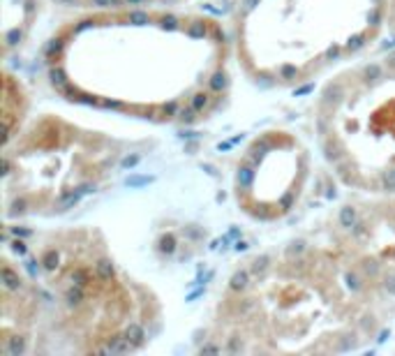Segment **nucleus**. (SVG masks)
I'll return each instance as SVG.
<instances>
[{
    "label": "nucleus",
    "instance_id": "obj_1",
    "mask_svg": "<svg viewBox=\"0 0 395 356\" xmlns=\"http://www.w3.org/2000/svg\"><path fill=\"white\" fill-rule=\"evenodd\" d=\"M90 192H95V183H83V185L77 187V190L65 192V195L58 199V211H70V208H74V206L81 201V197L90 195Z\"/></svg>",
    "mask_w": 395,
    "mask_h": 356
},
{
    "label": "nucleus",
    "instance_id": "obj_2",
    "mask_svg": "<svg viewBox=\"0 0 395 356\" xmlns=\"http://www.w3.org/2000/svg\"><path fill=\"white\" fill-rule=\"evenodd\" d=\"M0 282H2V287H5L7 292H19V289H21V277H19L9 266L0 268Z\"/></svg>",
    "mask_w": 395,
    "mask_h": 356
},
{
    "label": "nucleus",
    "instance_id": "obj_3",
    "mask_svg": "<svg viewBox=\"0 0 395 356\" xmlns=\"http://www.w3.org/2000/svg\"><path fill=\"white\" fill-rule=\"evenodd\" d=\"M125 338L130 340L134 347H139V345H143V342H146V331H143V326H141V324L132 321V324H127V329H125Z\"/></svg>",
    "mask_w": 395,
    "mask_h": 356
},
{
    "label": "nucleus",
    "instance_id": "obj_4",
    "mask_svg": "<svg viewBox=\"0 0 395 356\" xmlns=\"http://www.w3.org/2000/svg\"><path fill=\"white\" fill-rule=\"evenodd\" d=\"M337 220H340V224H342L344 229H351L354 224L358 222V211H356L354 206H342V208H340V215H337Z\"/></svg>",
    "mask_w": 395,
    "mask_h": 356
},
{
    "label": "nucleus",
    "instance_id": "obj_5",
    "mask_svg": "<svg viewBox=\"0 0 395 356\" xmlns=\"http://www.w3.org/2000/svg\"><path fill=\"white\" fill-rule=\"evenodd\" d=\"M95 273L99 280H111L114 277V264H111V259L106 257H99L95 261Z\"/></svg>",
    "mask_w": 395,
    "mask_h": 356
},
{
    "label": "nucleus",
    "instance_id": "obj_6",
    "mask_svg": "<svg viewBox=\"0 0 395 356\" xmlns=\"http://www.w3.org/2000/svg\"><path fill=\"white\" fill-rule=\"evenodd\" d=\"M247 282H250V271H236L231 276V280H229V289L231 292H243L247 287Z\"/></svg>",
    "mask_w": 395,
    "mask_h": 356
},
{
    "label": "nucleus",
    "instance_id": "obj_7",
    "mask_svg": "<svg viewBox=\"0 0 395 356\" xmlns=\"http://www.w3.org/2000/svg\"><path fill=\"white\" fill-rule=\"evenodd\" d=\"M49 79H51V86L56 90H62L65 86H67V74H65V70H62V67H58V65L49 70Z\"/></svg>",
    "mask_w": 395,
    "mask_h": 356
},
{
    "label": "nucleus",
    "instance_id": "obj_8",
    "mask_svg": "<svg viewBox=\"0 0 395 356\" xmlns=\"http://www.w3.org/2000/svg\"><path fill=\"white\" fill-rule=\"evenodd\" d=\"M65 301H67V305L70 308H74V305H79L81 301H83V287L79 285H72L67 292H65Z\"/></svg>",
    "mask_w": 395,
    "mask_h": 356
},
{
    "label": "nucleus",
    "instance_id": "obj_9",
    "mask_svg": "<svg viewBox=\"0 0 395 356\" xmlns=\"http://www.w3.org/2000/svg\"><path fill=\"white\" fill-rule=\"evenodd\" d=\"M5 352H7L9 356H21L23 352H26V340L19 338V336H14V338H9L7 347H5Z\"/></svg>",
    "mask_w": 395,
    "mask_h": 356
},
{
    "label": "nucleus",
    "instance_id": "obj_10",
    "mask_svg": "<svg viewBox=\"0 0 395 356\" xmlns=\"http://www.w3.org/2000/svg\"><path fill=\"white\" fill-rule=\"evenodd\" d=\"M158 250L162 252V255H174L176 252V236L174 234H164V236L159 238V243H158Z\"/></svg>",
    "mask_w": 395,
    "mask_h": 356
},
{
    "label": "nucleus",
    "instance_id": "obj_11",
    "mask_svg": "<svg viewBox=\"0 0 395 356\" xmlns=\"http://www.w3.org/2000/svg\"><path fill=\"white\" fill-rule=\"evenodd\" d=\"M363 77H365V81H379V79H384V70H381V65H377V62H370V65L363 67Z\"/></svg>",
    "mask_w": 395,
    "mask_h": 356
},
{
    "label": "nucleus",
    "instance_id": "obj_12",
    "mask_svg": "<svg viewBox=\"0 0 395 356\" xmlns=\"http://www.w3.org/2000/svg\"><path fill=\"white\" fill-rule=\"evenodd\" d=\"M268 266H271V257H268V255H261V257H257L255 261H252L250 273H255V276H263V273L268 271Z\"/></svg>",
    "mask_w": 395,
    "mask_h": 356
},
{
    "label": "nucleus",
    "instance_id": "obj_13",
    "mask_svg": "<svg viewBox=\"0 0 395 356\" xmlns=\"http://www.w3.org/2000/svg\"><path fill=\"white\" fill-rule=\"evenodd\" d=\"M344 95V88L340 83H331L324 93V104H331V102H337V99Z\"/></svg>",
    "mask_w": 395,
    "mask_h": 356
},
{
    "label": "nucleus",
    "instance_id": "obj_14",
    "mask_svg": "<svg viewBox=\"0 0 395 356\" xmlns=\"http://www.w3.org/2000/svg\"><path fill=\"white\" fill-rule=\"evenodd\" d=\"M238 187H250L252 185V180H255V171H252V167H240L238 169Z\"/></svg>",
    "mask_w": 395,
    "mask_h": 356
},
{
    "label": "nucleus",
    "instance_id": "obj_15",
    "mask_svg": "<svg viewBox=\"0 0 395 356\" xmlns=\"http://www.w3.org/2000/svg\"><path fill=\"white\" fill-rule=\"evenodd\" d=\"M266 151H271V141H266V139H263V141H259L255 148H252L250 162H252V164H257V162L261 160V155H266Z\"/></svg>",
    "mask_w": 395,
    "mask_h": 356
},
{
    "label": "nucleus",
    "instance_id": "obj_16",
    "mask_svg": "<svg viewBox=\"0 0 395 356\" xmlns=\"http://www.w3.org/2000/svg\"><path fill=\"white\" fill-rule=\"evenodd\" d=\"M326 158L331 162H340V158H342V146L337 141H328L326 143Z\"/></svg>",
    "mask_w": 395,
    "mask_h": 356
},
{
    "label": "nucleus",
    "instance_id": "obj_17",
    "mask_svg": "<svg viewBox=\"0 0 395 356\" xmlns=\"http://www.w3.org/2000/svg\"><path fill=\"white\" fill-rule=\"evenodd\" d=\"M224 88H227V77H224V72H215L211 77V90L213 93H222Z\"/></svg>",
    "mask_w": 395,
    "mask_h": 356
},
{
    "label": "nucleus",
    "instance_id": "obj_18",
    "mask_svg": "<svg viewBox=\"0 0 395 356\" xmlns=\"http://www.w3.org/2000/svg\"><path fill=\"white\" fill-rule=\"evenodd\" d=\"M187 35L194 37V40L206 37V23H203V21H192V23L187 26Z\"/></svg>",
    "mask_w": 395,
    "mask_h": 356
},
{
    "label": "nucleus",
    "instance_id": "obj_19",
    "mask_svg": "<svg viewBox=\"0 0 395 356\" xmlns=\"http://www.w3.org/2000/svg\"><path fill=\"white\" fill-rule=\"evenodd\" d=\"M381 190L395 192V169H388L381 174Z\"/></svg>",
    "mask_w": 395,
    "mask_h": 356
},
{
    "label": "nucleus",
    "instance_id": "obj_20",
    "mask_svg": "<svg viewBox=\"0 0 395 356\" xmlns=\"http://www.w3.org/2000/svg\"><path fill=\"white\" fill-rule=\"evenodd\" d=\"M150 21L148 12H141V9H134V12H130V23H134V26H146Z\"/></svg>",
    "mask_w": 395,
    "mask_h": 356
},
{
    "label": "nucleus",
    "instance_id": "obj_21",
    "mask_svg": "<svg viewBox=\"0 0 395 356\" xmlns=\"http://www.w3.org/2000/svg\"><path fill=\"white\" fill-rule=\"evenodd\" d=\"M153 180H155L153 176H130V178H125V185L127 187H141V185L153 183Z\"/></svg>",
    "mask_w": 395,
    "mask_h": 356
},
{
    "label": "nucleus",
    "instance_id": "obj_22",
    "mask_svg": "<svg viewBox=\"0 0 395 356\" xmlns=\"http://www.w3.org/2000/svg\"><path fill=\"white\" fill-rule=\"evenodd\" d=\"M62 44H65V42H62V37H56V40H51V42L46 44L44 54L49 56V58H51V56H56V54H60V51H62Z\"/></svg>",
    "mask_w": 395,
    "mask_h": 356
},
{
    "label": "nucleus",
    "instance_id": "obj_23",
    "mask_svg": "<svg viewBox=\"0 0 395 356\" xmlns=\"http://www.w3.org/2000/svg\"><path fill=\"white\" fill-rule=\"evenodd\" d=\"M42 264L46 271H53L56 268V264H58V255H56V250H49L46 255L42 257Z\"/></svg>",
    "mask_w": 395,
    "mask_h": 356
},
{
    "label": "nucleus",
    "instance_id": "obj_24",
    "mask_svg": "<svg viewBox=\"0 0 395 356\" xmlns=\"http://www.w3.org/2000/svg\"><path fill=\"white\" fill-rule=\"evenodd\" d=\"M139 162H141V155L132 153V155H125L123 160H120V167H123V169H134Z\"/></svg>",
    "mask_w": 395,
    "mask_h": 356
},
{
    "label": "nucleus",
    "instance_id": "obj_25",
    "mask_svg": "<svg viewBox=\"0 0 395 356\" xmlns=\"http://www.w3.org/2000/svg\"><path fill=\"white\" fill-rule=\"evenodd\" d=\"M206 104H208V95H206V93H197L192 98V102H190V107L197 109V111H201Z\"/></svg>",
    "mask_w": 395,
    "mask_h": 356
},
{
    "label": "nucleus",
    "instance_id": "obj_26",
    "mask_svg": "<svg viewBox=\"0 0 395 356\" xmlns=\"http://www.w3.org/2000/svg\"><path fill=\"white\" fill-rule=\"evenodd\" d=\"M296 77H298V70L294 65H282L280 67V79L289 81V79H296Z\"/></svg>",
    "mask_w": 395,
    "mask_h": 356
},
{
    "label": "nucleus",
    "instance_id": "obj_27",
    "mask_svg": "<svg viewBox=\"0 0 395 356\" xmlns=\"http://www.w3.org/2000/svg\"><path fill=\"white\" fill-rule=\"evenodd\" d=\"M363 44H365V35H354L349 42H347V51H358Z\"/></svg>",
    "mask_w": 395,
    "mask_h": 356
},
{
    "label": "nucleus",
    "instance_id": "obj_28",
    "mask_svg": "<svg viewBox=\"0 0 395 356\" xmlns=\"http://www.w3.org/2000/svg\"><path fill=\"white\" fill-rule=\"evenodd\" d=\"M72 282H74V285H79V287H86L88 273H86V271H81V268H77V271L72 273Z\"/></svg>",
    "mask_w": 395,
    "mask_h": 356
},
{
    "label": "nucleus",
    "instance_id": "obj_29",
    "mask_svg": "<svg viewBox=\"0 0 395 356\" xmlns=\"http://www.w3.org/2000/svg\"><path fill=\"white\" fill-rule=\"evenodd\" d=\"M194 114H197V109H192V107H190V109H180V111H178V118H180L183 123H192L194 118H197Z\"/></svg>",
    "mask_w": 395,
    "mask_h": 356
},
{
    "label": "nucleus",
    "instance_id": "obj_30",
    "mask_svg": "<svg viewBox=\"0 0 395 356\" xmlns=\"http://www.w3.org/2000/svg\"><path fill=\"white\" fill-rule=\"evenodd\" d=\"M349 232L354 234V236H356V238H360V236H365V232H368V224L363 222V220H358V222L354 224V227H351Z\"/></svg>",
    "mask_w": 395,
    "mask_h": 356
},
{
    "label": "nucleus",
    "instance_id": "obj_31",
    "mask_svg": "<svg viewBox=\"0 0 395 356\" xmlns=\"http://www.w3.org/2000/svg\"><path fill=\"white\" fill-rule=\"evenodd\" d=\"M5 40H7V44H9V46L19 44V40H21V30H19V28H14V30H9L7 35H5Z\"/></svg>",
    "mask_w": 395,
    "mask_h": 356
},
{
    "label": "nucleus",
    "instance_id": "obj_32",
    "mask_svg": "<svg viewBox=\"0 0 395 356\" xmlns=\"http://www.w3.org/2000/svg\"><path fill=\"white\" fill-rule=\"evenodd\" d=\"M384 289H386L388 294L395 296V273H388V276L384 277Z\"/></svg>",
    "mask_w": 395,
    "mask_h": 356
},
{
    "label": "nucleus",
    "instance_id": "obj_33",
    "mask_svg": "<svg viewBox=\"0 0 395 356\" xmlns=\"http://www.w3.org/2000/svg\"><path fill=\"white\" fill-rule=\"evenodd\" d=\"M303 250H305V243H303V240H296V243H291V248L287 250V255L294 257V255H300Z\"/></svg>",
    "mask_w": 395,
    "mask_h": 356
},
{
    "label": "nucleus",
    "instance_id": "obj_34",
    "mask_svg": "<svg viewBox=\"0 0 395 356\" xmlns=\"http://www.w3.org/2000/svg\"><path fill=\"white\" fill-rule=\"evenodd\" d=\"M294 197H296L294 192H287V195L282 197V201H280V208H282V211H289L291 204H294Z\"/></svg>",
    "mask_w": 395,
    "mask_h": 356
},
{
    "label": "nucleus",
    "instance_id": "obj_35",
    "mask_svg": "<svg viewBox=\"0 0 395 356\" xmlns=\"http://www.w3.org/2000/svg\"><path fill=\"white\" fill-rule=\"evenodd\" d=\"M363 271H365L368 276H377V273H379V264H377V261H365V264H363Z\"/></svg>",
    "mask_w": 395,
    "mask_h": 356
},
{
    "label": "nucleus",
    "instance_id": "obj_36",
    "mask_svg": "<svg viewBox=\"0 0 395 356\" xmlns=\"http://www.w3.org/2000/svg\"><path fill=\"white\" fill-rule=\"evenodd\" d=\"M370 23L375 28L381 26V9H372V12H370Z\"/></svg>",
    "mask_w": 395,
    "mask_h": 356
},
{
    "label": "nucleus",
    "instance_id": "obj_37",
    "mask_svg": "<svg viewBox=\"0 0 395 356\" xmlns=\"http://www.w3.org/2000/svg\"><path fill=\"white\" fill-rule=\"evenodd\" d=\"M23 211H26V199H17V201L12 204V215L23 213Z\"/></svg>",
    "mask_w": 395,
    "mask_h": 356
},
{
    "label": "nucleus",
    "instance_id": "obj_38",
    "mask_svg": "<svg viewBox=\"0 0 395 356\" xmlns=\"http://www.w3.org/2000/svg\"><path fill=\"white\" fill-rule=\"evenodd\" d=\"M240 139H243V134H240V137H234V139H229V141H224V143H219L217 148H219V151H229V148H231V146H236Z\"/></svg>",
    "mask_w": 395,
    "mask_h": 356
},
{
    "label": "nucleus",
    "instance_id": "obj_39",
    "mask_svg": "<svg viewBox=\"0 0 395 356\" xmlns=\"http://www.w3.org/2000/svg\"><path fill=\"white\" fill-rule=\"evenodd\" d=\"M120 0H93V5L95 7H116Z\"/></svg>",
    "mask_w": 395,
    "mask_h": 356
},
{
    "label": "nucleus",
    "instance_id": "obj_40",
    "mask_svg": "<svg viewBox=\"0 0 395 356\" xmlns=\"http://www.w3.org/2000/svg\"><path fill=\"white\" fill-rule=\"evenodd\" d=\"M164 28H169V30H176L178 28V19L176 17H164V23H162Z\"/></svg>",
    "mask_w": 395,
    "mask_h": 356
},
{
    "label": "nucleus",
    "instance_id": "obj_41",
    "mask_svg": "<svg viewBox=\"0 0 395 356\" xmlns=\"http://www.w3.org/2000/svg\"><path fill=\"white\" fill-rule=\"evenodd\" d=\"M12 250H14L17 255H26V243H23V240H14V243H12Z\"/></svg>",
    "mask_w": 395,
    "mask_h": 356
},
{
    "label": "nucleus",
    "instance_id": "obj_42",
    "mask_svg": "<svg viewBox=\"0 0 395 356\" xmlns=\"http://www.w3.org/2000/svg\"><path fill=\"white\" fill-rule=\"evenodd\" d=\"M102 107H106V109H123V102H118V99H104V102H102Z\"/></svg>",
    "mask_w": 395,
    "mask_h": 356
},
{
    "label": "nucleus",
    "instance_id": "obj_43",
    "mask_svg": "<svg viewBox=\"0 0 395 356\" xmlns=\"http://www.w3.org/2000/svg\"><path fill=\"white\" fill-rule=\"evenodd\" d=\"M312 90H315V86H312V83H307V86H300L298 90H294V95H296V98H300V95H307V93H312Z\"/></svg>",
    "mask_w": 395,
    "mask_h": 356
},
{
    "label": "nucleus",
    "instance_id": "obj_44",
    "mask_svg": "<svg viewBox=\"0 0 395 356\" xmlns=\"http://www.w3.org/2000/svg\"><path fill=\"white\" fill-rule=\"evenodd\" d=\"M187 236H190V238H201L203 232L201 229H194V227H187Z\"/></svg>",
    "mask_w": 395,
    "mask_h": 356
},
{
    "label": "nucleus",
    "instance_id": "obj_45",
    "mask_svg": "<svg viewBox=\"0 0 395 356\" xmlns=\"http://www.w3.org/2000/svg\"><path fill=\"white\" fill-rule=\"evenodd\" d=\"M347 280H349L351 289H354V292H358V289H360V282H358V277H356V276H347Z\"/></svg>",
    "mask_w": 395,
    "mask_h": 356
},
{
    "label": "nucleus",
    "instance_id": "obj_46",
    "mask_svg": "<svg viewBox=\"0 0 395 356\" xmlns=\"http://www.w3.org/2000/svg\"><path fill=\"white\" fill-rule=\"evenodd\" d=\"M203 294H206V287H199V289H197V292H192V294H190V296H187V301H194V298H199V296H203Z\"/></svg>",
    "mask_w": 395,
    "mask_h": 356
},
{
    "label": "nucleus",
    "instance_id": "obj_47",
    "mask_svg": "<svg viewBox=\"0 0 395 356\" xmlns=\"http://www.w3.org/2000/svg\"><path fill=\"white\" fill-rule=\"evenodd\" d=\"M12 232H14V236H21V238H28V236L33 234V232H30V229H19V227H14Z\"/></svg>",
    "mask_w": 395,
    "mask_h": 356
},
{
    "label": "nucleus",
    "instance_id": "obj_48",
    "mask_svg": "<svg viewBox=\"0 0 395 356\" xmlns=\"http://www.w3.org/2000/svg\"><path fill=\"white\" fill-rule=\"evenodd\" d=\"M90 26H93V21H81L79 26L74 28V33H83V30H88Z\"/></svg>",
    "mask_w": 395,
    "mask_h": 356
},
{
    "label": "nucleus",
    "instance_id": "obj_49",
    "mask_svg": "<svg viewBox=\"0 0 395 356\" xmlns=\"http://www.w3.org/2000/svg\"><path fill=\"white\" fill-rule=\"evenodd\" d=\"M35 264H37V261H33V259H30V261H26V268H28V273H30V276H33V277L37 276V266H35Z\"/></svg>",
    "mask_w": 395,
    "mask_h": 356
},
{
    "label": "nucleus",
    "instance_id": "obj_50",
    "mask_svg": "<svg viewBox=\"0 0 395 356\" xmlns=\"http://www.w3.org/2000/svg\"><path fill=\"white\" fill-rule=\"evenodd\" d=\"M164 114H178V104H176V102L164 104Z\"/></svg>",
    "mask_w": 395,
    "mask_h": 356
},
{
    "label": "nucleus",
    "instance_id": "obj_51",
    "mask_svg": "<svg viewBox=\"0 0 395 356\" xmlns=\"http://www.w3.org/2000/svg\"><path fill=\"white\" fill-rule=\"evenodd\" d=\"M247 248H250V245H247L245 240H240V238H238V240H236V245H234V250H236V252H245Z\"/></svg>",
    "mask_w": 395,
    "mask_h": 356
},
{
    "label": "nucleus",
    "instance_id": "obj_52",
    "mask_svg": "<svg viewBox=\"0 0 395 356\" xmlns=\"http://www.w3.org/2000/svg\"><path fill=\"white\" fill-rule=\"evenodd\" d=\"M337 56H340V49H337V46H333V49L326 51V58H337Z\"/></svg>",
    "mask_w": 395,
    "mask_h": 356
},
{
    "label": "nucleus",
    "instance_id": "obj_53",
    "mask_svg": "<svg viewBox=\"0 0 395 356\" xmlns=\"http://www.w3.org/2000/svg\"><path fill=\"white\" fill-rule=\"evenodd\" d=\"M227 236H229V238H240V229H238V227H231Z\"/></svg>",
    "mask_w": 395,
    "mask_h": 356
},
{
    "label": "nucleus",
    "instance_id": "obj_54",
    "mask_svg": "<svg viewBox=\"0 0 395 356\" xmlns=\"http://www.w3.org/2000/svg\"><path fill=\"white\" fill-rule=\"evenodd\" d=\"M74 99H77V102H83V104H95L97 102L95 98H86V95H83V98H74Z\"/></svg>",
    "mask_w": 395,
    "mask_h": 356
},
{
    "label": "nucleus",
    "instance_id": "obj_55",
    "mask_svg": "<svg viewBox=\"0 0 395 356\" xmlns=\"http://www.w3.org/2000/svg\"><path fill=\"white\" fill-rule=\"evenodd\" d=\"M326 199H335V187L333 185H326Z\"/></svg>",
    "mask_w": 395,
    "mask_h": 356
},
{
    "label": "nucleus",
    "instance_id": "obj_56",
    "mask_svg": "<svg viewBox=\"0 0 395 356\" xmlns=\"http://www.w3.org/2000/svg\"><path fill=\"white\" fill-rule=\"evenodd\" d=\"M386 67H388V70H391V72H395V54H393V56H388Z\"/></svg>",
    "mask_w": 395,
    "mask_h": 356
},
{
    "label": "nucleus",
    "instance_id": "obj_57",
    "mask_svg": "<svg viewBox=\"0 0 395 356\" xmlns=\"http://www.w3.org/2000/svg\"><path fill=\"white\" fill-rule=\"evenodd\" d=\"M388 338H391V331H381V333H379V338H377V340H379V342H386Z\"/></svg>",
    "mask_w": 395,
    "mask_h": 356
},
{
    "label": "nucleus",
    "instance_id": "obj_58",
    "mask_svg": "<svg viewBox=\"0 0 395 356\" xmlns=\"http://www.w3.org/2000/svg\"><path fill=\"white\" fill-rule=\"evenodd\" d=\"M259 2V0H243V5H245V9H255V5Z\"/></svg>",
    "mask_w": 395,
    "mask_h": 356
},
{
    "label": "nucleus",
    "instance_id": "obj_59",
    "mask_svg": "<svg viewBox=\"0 0 395 356\" xmlns=\"http://www.w3.org/2000/svg\"><path fill=\"white\" fill-rule=\"evenodd\" d=\"M56 2H60V5H67V7H74L79 0H56Z\"/></svg>",
    "mask_w": 395,
    "mask_h": 356
},
{
    "label": "nucleus",
    "instance_id": "obj_60",
    "mask_svg": "<svg viewBox=\"0 0 395 356\" xmlns=\"http://www.w3.org/2000/svg\"><path fill=\"white\" fill-rule=\"evenodd\" d=\"M180 137H183V139H197L199 134L197 132H180Z\"/></svg>",
    "mask_w": 395,
    "mask_h": 356
},
{
    "label": "nucleus",
    "instance_id": "obj_61",
    "mask_svg": "<svg viewBox=\"0 0 395 356\" xmlns=\"http://www.w3.org/2000/svg\"><path fill=\"white\" fill-rule=\"evenodd\" d=\"M201 352H219V349H217V347H213V345H208V347H203Z\"/></svg>",
    "mask_w": 395,
    "mask_h": 356
},
{
    "label": "nucleus",
    "instance_id": "obj_62",
    "mask_svg": "<svg viewBox=\"0 0 395 356\" xmlns=\"http://www.w3.org/2000/svg\"><path fill=\"white\" fill-rule=\"evenodd\" d=\"M127 2H130V5H132V2H141V0H127Z\"/></svg>",
    "mask_w": 395,
    "mask_h": 356
}]
</instances>
